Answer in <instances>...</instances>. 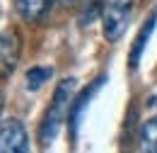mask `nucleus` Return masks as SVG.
I'll return each instance as SVG.
<instances>
[{"label": "nucleus", "instance_id": "obj_1", "mask_svg": "<svg viewBox=\"0 0 157 153\" xmlns=\"http://www.w3.org/2000/svg\"><path fill=\"white\" fill-rule=\"evenodd\" d=\"M73 95H75V78H65V80H60L58 85H56L53 97H51V105H48V110L44 114V122H41V126H39V139H41L44 146H48L56 139L60 124L68 119L70 105L75 100Z\"/></svg>", "mask_w": 157, "mask_h": 153}, {"label": "nucleus", "instance_id": "obj_2", "mask_svg": "<svg viewBox=\"0 0 157 153\" xmlns=\"http://www.w3.org/2000/svg\"><path fill=\"white\" fill-rule=\"evenodd\" d=\"M136 0H104L101 5V32L106 41H118L128 27Z\"/></svg>", "mask_w": 157, "mask_h": 153}, {"label": "nucleus", "instance_id": "obj_3", "mask_svg": "<svg viewBox=\"0 0 157 153\" xmlns=\"http://www.w3.org/2000/svg\"><path fill=\"white\" fill-rule=\"evenodd\" d=\"M22 54V37L17 29H2L0 32V80L12 76V71L20 63Z\"/></svg>", "mask_w": 157, "mask_h": 153}, {"label": "nucleus", "instance_id": "obj_4", "mask_svg": "<svg viewBox=\"0 0 157 153\" xmlns=\"http://www.w3.org/2000/svg\"><path fill=\"white\" fill-rule=\"evenodd\" d=\"M0 153H29L27 131L15 117L0 122Z\"/></svg>", "mask_w": 157, "mask_h": 153}, {"label": "nucleus", "instance_id": "obj_5", "mask_svg": "<svg viewBox=\"0 0 157 153\" xmlns=\"http://www.w3.org/2000/svg\"><path fill=\"white\" fill-rule=\"evenodd\" d=\"M15 2V10L22 19L27 22H39L41 17H46L53 7L56 0H12Z\"/></svg>", "mask_w": 157, "mask_h": 153}, {"label": "nucleus", "instance_id": "obj_6", "mask_svg": "<svg viewBox=\"0 0 157 153\" xmlns=\"http://www.w3.org/2000/svg\"><path fill=\"white\" fill-rule=\"evenodd\" d=\"M101 80H104V76H99L82 95H78L75 100H73V105H70V114H68V126H70V134L78 136V124H80V117H82V110L90 105V100H92V95L99 90V85H101Z\"/></svg>", "mask_w": 157, "mask_h": 153}, {"label": "nucleus", "instance_id": "obj_7", "mask_svg": "<svg viewBox=\"0 0 157 153\" xmlns=\"http://www.w3.org/2000/svg\"><path fill=\"white\" fill-rule=\"evenodd\" d=\"M152 105L157 107V97L152 100ZM138 143H140V153H157V112L150 114L138 134Z\"/></svg>", "mask_w": 157, "mask_h": 153}, {"label": "nucleus", "instance_id": "obj_8", "mask_svg": "<svg viewBox=\"0 0 157 153\" xmlns=\"http://www.w3.org/2000/svg\"><path fill=\"white\" fill-rule=\"evenodd\" d=\"M155 22H157V12H152L147 22L140 27V32H138L136 41H133V49H131V68H138V63H140V56H143V51H145V46H147V39L152 34V29H155Z\"/></svg>", "mask_w": 157, "mask_h": 153}, {"label": "nucleus", "instance_id": "obj_9", "mask_svg": "<svg viewBox=\"0 0 157 153\" xmlns=\"http://www.w3.org/2000/svg\"><path fill=\"white\" fill-rule=\"evenodd\" d=\"M48 78H51V68L34 66V68H29V71H27V88H29V90H39Z\"/></svg>", "mask_w": 157, "mask_h": 153}, {"label": "nucleus", "instance_id": "obj_10", "mask_svg": "<svg viewBox=\"0 0 157 153\" xmlns=\"http://www.w3.org/2000/svg\"><path fill=\"white\" fill-rule=\"evenodd\" d=\"M0 112H2V95H0Z\"/></svg>", "mask_w": 157, "mask_h": 153}, {"label": "nucleus", "instance_id": "obj_11", "mask_svg": "<svg viewBox=\"0 0 157 153\" xmlns=\"http://www.w3.org/2000/svg\"><path fill=\"white\" fill-rule=\"evenodd\" d=\"M63 2H73V0H63Z\"/></svg>", "mask_w": 157, "mask_h": 153}]
</instances>
